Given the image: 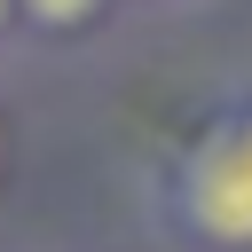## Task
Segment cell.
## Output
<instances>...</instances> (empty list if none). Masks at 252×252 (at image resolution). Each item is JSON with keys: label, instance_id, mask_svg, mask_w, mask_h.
Instances as JSON below:
<instances>
[{"label": "cell", "instance_id": "6da1fadb", "mask_svg": "<svg viewBox=\"0 0 252 252\" xmlns=\"http://www.w3.org/2000/svg\"><path fill=\"white\" fill-rule=\"evenodd\" d=\"M181 213L205 244H252V110L220 126L189 173H181Z\"/></svg>", "mask_w": 252, "mask_h": 252}, {"label": "cell", "instance_id": "7a4b0ae2", "mask_svg": "<svg viewBox=\"0 0 252 252\" xmlns=\"http://www.w3.org/2000/svg\"><path fill=\"white\" fill-rule=\"evenodd\" d=\"M24 8H32L39 24H87V16H94V0H24Z\"/></svg>", "mask_w": 252, "mask_h": 252}, {"label": "cell", "instance_id": "3957f363", "mask_svg": "<svg viewBox=\"0 0 252 252\" xmlns=\"http://www.w3.org/2000/svg\"><path fill=\"white\" fill-rule=\"evenodd\" d=\"M0 16H8V0H0Z\"/></svg>", "mask_w": 252, "mask_h": 252}]
</instances>
